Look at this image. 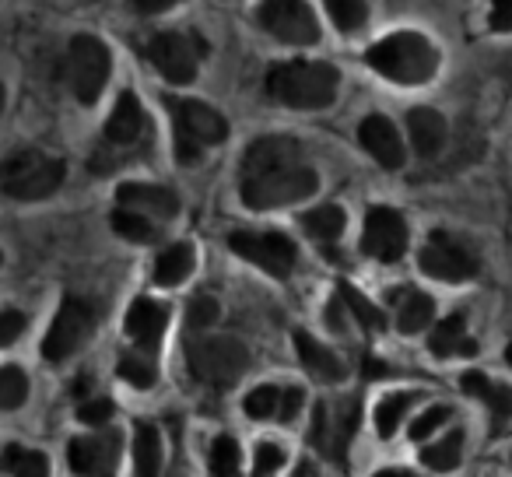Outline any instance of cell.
<instances>
[{
	"label": "cell",
	"instance_id": "cell-34",
	"mask_svg": "<svg viewBox=\"0 0 512 477\" xmlns=\"http://www.w3.org/2000/svg\"><path fill=\"white\" fill-rule=\"evenodd\" d=\"M334 18V25L341 32H358L365 22H369V4L365 0H323Z\"/></svg>",
	"mask_w": 512,
	"mask_h": 477
},
{
	"label": "cell",
	"instance_id": "cell-27",
	"mask_svg": "<svg viewBox=\"0 0 512 477\" xmlns=\"http://www.w3.org/2000/svg\"><path fill=\"white\" fill-rule=\"evenodd\" d=\"M344 221H348V214H344L337 204H323V207H313L309 214H302V228H306L313 239H320V243L341 239Z\"/></svg>",
	"mask_w": 512,
	"mask_h": 477
},
{
	"label": "cell",
	"instance_id": "cell-16",
	"mask_svg": "<svg viewBox=\"0 0 512 477\" xmlns=\"http://www.w3.org/2000/svg\"><path fill=\"white\" fill-rule=\"evenodd\" d=\"M148 134H151V123L144 106L137 102L134 92H123L106 120V141L113 148H137L141 141H148Z\"/></svg>",
	"mask_w": 512,
	"mask_h": 477
},
{
	"label": "cell",
	"instance_id": "cell-23",
	"mask_svg": "<svg viewBox=\"0 0 512 477\" xmlns=\"http://www.w3.org/2000/svg\"><path fill=\"white\" fill-rule=\"evenodd\" d=\"M428 348H432L435 355L449 358V355H474L477 344L467 337V320L456 313V316L442 320L439 327L432 330V337H428Z\"/></svg>",
	"mask_w": 512,
	"mask_h": 477
},
{
	"label": "cell",
	"instance_id": "cell-38",
	"mask_svg": "<svg viewBox=\"0 0 512 477\" xmlns=\"http://www.w3.org/2000/svg\"><path fill=\"white\" fill-rule=\"evenodd\" d=\"M281 467H285V449L274 446V442H260L253 460V477H274Z\"/></svg>",
	"mask_w": 512,
	"mask_h": 477
},
{
	"label": "cell",
	"instance_id": "cell-41",
	"mask_svg": "<svg viewBox=\"0 0 512 477\" xmlns=\"http://www.w3.org/2000/svg\"><path fill=\"white\" fill-rule=\"evenodd\" d=\"M22 330H25V316L18 313V309H4V316H0V344H4V348H11Z\"/></svg>",
	"mask_w": 512,
	"mask_h": 477
},
{
	"label": "cell",
	"instance_id": "cell-17",
	"mask_svg": "<svg viewBox=\"0 0 512 477\" xmlns=\"http://www.w3.org/2000/svg\"><path fill=\"white\" fill-rule=\"evenodd\" d=\"M358 141H362V148L369 151L383 169H400V165H404V144H400L397 127H393L386 116H379V113L365 116L362 127H358Z\"/></svg>",
	"mask_w": 512,
	"mask_h": 477
},
{
	"label": "cell",
	"instance_id": "cell-14",
	"mask_svg": "<svg viewBox=\"0 0 512 477\" xmlns=\"http://www.w3.org/2000/svg\"><path fill=\"white\" fill-rule=\"evenodd\" d=\"M92 323H95V316H92V309H88V302L64 299V306H60L57 320H53L50 334H46V341H43L46 362H64V358H71L74 351L81 348V341L88 337Z\"/></svg>",
	"mask_w": 512,
	"mask_h": 477
},
{
	"label": "cell",
	"instance_id": "cell-44",
	"mask_svg": "<svg viewBox=\"0 0 512 477\" xmlns=\"http://www.w3.org/2000/svg\"><path fill=\"white\" fill-rule=\"evenodd\" d=\"M491 32H512V0H491Z\"/></svg>",
	"mask_w": 512,
	"mask_h": 477
},
{
	"label": "cell",
	"instance_id": "cell-8",
	"mask_svg": "<svg viewBox=\"0 0 512 477\" xmlns=\"http://www.w3.org/2000/svg\"><path fill=\"white\" fill-rule=\"evenodd\" d=\"M204 39L197 32H162L148 43V60L155 71L172 85H190L197 78L200 57H204Z\"/></svg>",
	"mask_w": 512,
	"mask_h": 477
},
{
	"label": "cell",
	"instance_id": "cell-25",
	"mask_svg": "<svg viewBox=\"0 0 512 477\" xmlns=\"http://www.w3.org/2000/svg\"><path fill=\"white\" fill-rule=\"evenodd\" d=\"M134 467L137 477H158L162 470V435L148 421H137L134 428Z\"/></svg>",
	"mask_w": 512,
	"mask_h": 477
},
{
	"label": "cell",
	"instance_id": "cell-32",
	"mask_svg": "<svg viewBox=\"0 0 512 477\" xmlns=\"http://www.w3.org/2000/svg\"><path fill=\"white\" fill-rule=\"evenodd\" d=\"M211 477H242V453L232 435H218L211 446Z\"/></svg>",
	"mask_w": 512,
	"mask_h": 477
},
{
	"label": "cell",
	"instance_id": "cell-26",
	"mask_svg": "<svg viewBox=\"0 0 512 477\" xmlns=\"http://www.w3.org/2000/svg\"><path fill=\"white\" fill-rule=\"evenodd\" d=\"M435 316V302L421 292H404L397 306V330L400 334H421V330L432 323Z\"/></svg>",
	"mask_w": 512,
	"mask_h": 477
},
{
	"label": "cell",
	"instance_id": "cell-5",
	"mask_svg": "<svg viewBox=\"0 0 512 477\" xmlns=\"http://www.w3.org/2000/svg\"><path fill=\"white\" fill-rule=\"evenodd\" d=\"M169 113L176 123V155L179 162H197L200 151L221 144L228 137V123L218 109L197 99H169Z\"/></svg>",
	"mask_w": 512,
	"mask_h": 477
},
{
	"label": "cell",
	"instance_id": "cell-4",
	"mask_svg": "<svg viewBox=\"0 0 512 477\" xmlns=\"http://www.w3.org/2000/svg\"><path fill=\"white\" fill-rule=\"evenodd\" d=\"M186 365H190V376L200 379L204 386L228 390L249 369V351L235 337H200L186 351Z\"/></svg>",
	"mask_w": 512,
	"mask_h": 477
},
{
	"label": "cell",
	"instance_id": "cell-21",
	"mask_svg": "<svg viewBox=\"0 0 512 477\" xmlns=\"http://www.w3.org/2000/svg\"><path fill=\"white\" fill-rule=\"evenodd\" d=\"M460 386H463V393H467V397H477V400H484V404H488L491 418H495V428H502L505 421L512 418V390L491 383L484 372H474V369L463 372Z\"/></svg>",
	"mask_w": 512,
	"mask_h": 477
},
{
	"label": "cell",
	"instance_id": "cell-13",
	"mask_svg": "<svg viewBox=\"0 0 512 477\" xmlns=\"http://www.w3.org/2000/svg\"><path fill=\"white\" fill-rule=\"evenodd\" d=\"M418 267L435 281H470L477 274V260L463 250L456 239H449L446 232H432L428 235V243L421 246V257H418Z\"/></svg>",
	"mask_w": 512,
	"mask_h": 477
},
{
	"label": "cell",
	"instance_id": "cell-42",
	"mask_svg": "<svg viewBox=\"0 0 512 477\" xmlns=\"http://www.w3.org/2000/svg\"><path fill=\"white\" fill-rule=\"evenodd\" d=\"M109 418H113V400H88L78 411V421L85 425H106Z\"/></svg>",
	"mask_w": 512,
	"mask_h": 477
},
{
	"label": "cell",
	"instance_id": "cell-1",
	"mask_svg": "<svg viewBox=\"0 0 512 477\" xmlns=\"http://www.w3.org/2000/svg\"><path fill=\"white\" fill-rule=\"evenodd\" d=\"M320 190V176L309 165L306 151L292 137H260L242 155L239 197L253 211H274L309 200Z\"/></svg>",
	"mask_w": 512,
	"mask_h": 477
},
{
	"label": "cell",
	"instance_id": "cell-37",
	"mask_svg": "<svg viewBox=\"0 0 512 477\" xmlns=\"http://www.w3.org/2000/svg\"><path fill=\"white\" fill-rule=\"evenodd\" d=\"M120 376L127 379V383L141 386V390H148L151 383H155V362L151 358H141V355H123L120 362Z\"/></svg>",
	"mask_w": 512,
	"mask_h": 477
},
{
	"label": "cell",
	"instance_id": "cell-45",
	"mask_svg": "<svg viewBox=\"0 0 512 477\" xmlns=\"http://www.w3.org/2000/svg\"><path fill=\"white\" fill-rule=\"evenodd\" d=\"M134 4L137 15H162V11L176 8V4H183V0H130Z\"/></svg>",
	"mask_w": 512,
	"mask_h": 477
},
{
	"label": "cell",
	"instance_id": "cell-29",
	"mask_svg": "<svg viewBox=\"0 0 512 477\" xmlns=\"http://www.w3.org/2000/svg\"><path fill=\"white\" fill-rule=\"evenodd\" d=\"M113 228H116V235H123V239H130V243H155V239H158L155 218L130 211V207H116V211H113Z\"/></svg>",
	"mask_w": 512,
	"mask_h": 477
},
{
	"label": "cell",
	"instance_id": "cell-40",
	"mask_svg": "<svg viewBox=\"0 0 512 477\" xmlns=\"http://www.w3.org/2000/svg\"><path fill=\"white\" fill-rule=\"evenodd\" d=\"M449 407H442V404H435V407H428L425 414H418V418H414V425H411V439L414 442H425L428 435L435 432V428H442L449 421Z\"/></svg>",
	"mask_w": 512,
	"mask_h": 477
},
{
	"label": "cell",
	"instance_id": "cell-11",
	"mask_svg": "<svg viewBox=\"0 0 512 477\" xmlns=\"http://www.w3.org/2000/svg\"><path fill=\"white\" fill-rule=\"evenodd\" d=\"M358 428V400H337V407L316 404L313 414V446L327 453L330 460H344L348 456V442Z\"/></svg>",
	"mask_w": 512,
	"mask_h": 477
},
{
	"label": "cell",
	"instance_id": "cell-20",
	"mask_svg": "<svg viewBox=\"0 0 512 477\" xmlns=\"http://www.w3.org/2000/svg\"><path fill=\"white\" fill-rule=\"evenodd\" d=\"M407 134H411V144L421 158H435L446 144V120L428 106L411 109L407 113Z\"/></svg>",
	"mask_w": 512,
	"mask_h": 477
},
{
	"label": "cell",
	"instance_id": "cell-10",
	"mask_svg": "<svg viewBox=\"0 0 512 477\" xmlns=\"http://www.w3.org/2000/svg\"><path fill=\"white\" fill-rule=\"evenodd\" d=\"M228 246H232L235 257L249 260L260 271L274 274V278H288L299 260L295 243L281 232H232L228 235Z\"/></svg>",
	"mask_w": 512,
	"mask_h": 477
},
{
	"label": "cell",
	"instance_id": "cell-43",
	"mask_svg": "<svg viewBox=\"0 0 512 477\" xmlns=\"http://www.w3.org/2000/svg\"><path fill=\"white\" fill-rule=\"evenodd\" d=\"M302 404H306V393H302L299 386H288V390H281V407H278V418H281V421H292L295 414L302 411Z\"/></svg>",
	"mask_w": 512,
	"mask_h": 477
},
{
	"label": "cell",
	"instance_id": "cell-2",
	"mask_svg": "<svg viewBox=\"0 0 512 477\" xmlns=\"http://www.w3.org/2000/svg\"><path fill=\"white\" fill-rule=\"evenodd\" d=\"M365 64L397 85H425L439 71V50L421 32H393L365 53Z\"/></svg>",
	"mask_w": 512,
	"mask_h": 477
},
{
	"label": "cell",
	"instance_id": "cell-15",
	"mask_svg": "<svg viewBox=\"0 0 512 477\" xmlns=\"http://www.w3.org/2000/svg\"><path fill=\"white\" fill-rule=\"evenodd\" d=\"M67 460L78 477H113L116 460H120V439L116 435H88V439H71Z\"/></svg>",
	"mask_w": 512,
	"mask_h": 477
},
{
	"label": "cell",
	"instance_id": "cell-33",
	"mask_svg": "<svg viewBox=\"0 0 512 477\" xmlns=\"http://www.w3.org/2000/svg\"><path fill=\"white\" fill-rule=\"evenodd\" d=\"M460 456H463V432H453L442 442H435V446L421 449V463L428 470H453L460 463Z\"/></svg>",
	"mask_w": 512,
	"mask_h": 477
},
{
	"label": "cell",
	"instance_id": "cell-36",
	"mask_svg": "<svg viewBox=\"0 0 512 477\" xmlns=\"http://www.w3.org/2000/svg\"><path fill=\"white\" fill-rule=\"evenodd\" d=\"M278 407H281V390H278V386H256V390L242 400V411H246L253 421L278 418Z\"/></svg>",
	"mask_w": 512,
	"mask_h": 477
},
{
	"label": "cell",
	"instance_id": "cell-9",
	"mask_svg": "<svg viewBox=\"0 0 512 477\" xmlns=\"http://www.w3.org/2000/svg\"><path fill=\"white\" fill-rule=\"evenodd\" d=\"M67 78L78 95V102L95 106L109 81V50L102 39L95 36H74L71 50H67Z\"/></svg>",
	"mask_w": 512,
	"mask_h": 477
},
{
	"label": "cell",
	"instance_id": "cell-47",
	"mask_svg": "<svg viewBox=\"0 0 512 477\" xmlns=\"http://www.w3.org/2000/svg\"><path fill=\"white\" fill-rule=\"evenodd\" d=\"M505 362L512 365V344H509V348H505Z\"/></svg>",
	"mask_w": 512,
	"mask_h": 477
},
{
	"label": "cell",
	"instance_id": "cell-6",
	"mask_svg": "<svg viewBox=\"0 0 512 477\" xmlns=\"http://www.w3.org/2000/svg\"><path fill=\"white\" fill-rule=\"evenodd\" d=\"M67 169L60 158H50L36 148H22L4 162V193L11 200H46L60 190Z\"/></svg>",
	"mask_w": 512,
	"mask_h": 477
},
{
	"label": "cell",
	"instance_id": "cell-35",
	"mask_svg": "<svg viewBox=\"0 0 512 477\" xmlns=\"http://www.w3.org/2000/svg\"><path fill=\"white\" fill-rule=\"evenodd\" d=\"M29 400V379L18 365H4L0 369V407L4 411H15Z\"/></svg>",
	"mask_w": 512,
	"mask_h": 477
},
{
	"label": "cell",
	"instance_id": "cell-22",
	"mask_svg": "<svg viewBox=\"0 0 512 477\" xmlns=\"http://www.w3.org/2000/svg\"><path fill=\"white\" fill-rule=\"evenodd\" d=\"M295 351H299V362L306 365L316 379L337 383V379H344V372H348L341 358H337L327 344H320L316 337H309L306 330H299V334H295Z\"/></svg>",
	"mask_w": 512,
	"mask_h": 477
},
{
	"label": "cell",
	"instance_id": "cell-28",
	"mask_svg": "<svg viewBox=\"0 0 512 477\" xmlns=\"http://www.w3.org/2000/svg\"><path fill=\"white\" fill-rule=\"evenodd\" d=\"M411 404H414V393H404V390L386 393L376 404V432L383 435V439H390L400 428V421H404V414L411 411Z\"/></svg>",
	"mask_w": 512,
	"mask_h": 477
},
{
	"label": "cell",
	"instance_id": "cell-30",
	"mask_svg": "<svg viewBox=\"0 0 512 477\" xmlns=\"http://www.w3.org/2000/svg\"><path fill=\"white\" fill-rule=\"evenodd\" d=\"M4 470L11 477H50V460L36 449L8 446L4 449Z\"/></svg>",
	"mask_w": 512,
	"mask_h": 477
},
{
	"label": "cell",
	"instance_id": "cell-7",
	"mask_svg": "<svg viewBox=\"0 0 512 477\" xmlns=\"http://www.w3.org/2000/svg\"><path fill=\"white\" fill-rule=\"evenodd\" d=\"M256 22L267 36L288 46H313L320 43V22L306 0H264L256 8Z\"/></svg>",
	"mask_w": 512,
	"mask_h": 477
},
{
	"label": "cell",
	"instance_id": "cell-39",
	"mask_svg": "<svg viewBox=\"0 0 512 477\" xmlns=\"http://www.w3.org/2000/svg\"><path fill=\"white\" fill-rule=\"evenodd\" d=\"M218 316H221L218 302H214L211 295H197V299L190 302L186 323H190V330H207L211 323H218Z\"/></svg>",
	"mask_w": 512,
	"mask_h": 477
},
{
	"label": "cell",
	"instance_id": "cell-12",
	"mask_svg": "<svg viewBox=\"0 0 512 477\" xmlns=\"http://www.w3.org/2000/svg\"><path fill=\"white\" fill-rule=\"evenodd\" d=\"M407 250V221L393 207H372L365 214L362 253L379 264H397Z\"/></svg>",
	"mask_w": 512,
	"mask_h": 477
},
{
	"label": "cell",
	"instance_id": "cell-46",
	"mask_svg": "<svg viewBox=\"0 0 512 477\" xmlns=\"http://www.w3.org/2000/svg\"><path fill=\"white\" fill-rule=\"evenodd\" d=\"M372 477H414L411 470H400V467H386V470H379V474H372Z\"/></svg>",
	"mask_w": 512,
	"mask_h": 477
},
{
	"label": "cell",
	"instance_id": "cell-3",
	"mask_svg": "<svg viewBox=\"0 0 512 477\" xmlns=\"http://www.w3.org/2000/svg\"><path fill=\"white\" fill-rule=\"evenodd\" d=\"M337 85H341V78L334 67L309 64V60L278 64L267 74V95L292 109H327L337 99Z\"/></svg>",
	"mask_w": 512,
	"mask_h": 477
},
{
	"label": "cell",
	"instance_id": "cell-18",
	"mask_svg": "<svg viewBox=\"0 0 512 477\" xmlns=\"http://www.w3.org/2000/svg\"><path fill=\"white\" fill-rule=\"evenodd\" d=\"M120 207H130L137 214H148V218H176L179 211V197L165 186H151V183H123L116 190Z\"/></svg>",
	"mask_w": 512,
	"mask_h": 477
},
{
	"label": "cell",
	"instance_id": "cell-19",
	"mask_svg": "<svg viewBox=\"0 0 512 477\" xmlns=\"http://www.w3.org/2000/svg\"><path fill=\"white\" fill-rule=\"evenodd\" d=\"M165 323H169L165 306H158L151 299H137L127 313V337L134 344H141V348H155L165 334Z\"/></svg>",
	"mask_w": 512,
	"mask_h": 477
},
{
	"label": "cell",
	"instance_id": "cell-24",
	"mask_svg": "<svg viewBox=\"0 0 512 477\" xmlns=\"http://www.w3.org/2000/svg\"><path fill=\"white\" fill-rule=\"evenodd\" d=\"M193 274V246L190 243H172L169 250L158 253L155 260V285L176 288Z\"/></svg>",
	"mask_w": 512,
	"mask_h": 477
},
{
	"label": "cell",
	"instance_id": "cell-31",
	"mask_svg": "<svg viewBox=\"0 0 512 477\" xmlns=\"http://www.w3.org/2000/svg\"><path fill=\"white\" fill-rule=\"evenodd\" d=\"M337 295H341L344 306H348V313L355 316V320L362 323L365 330H383V327H386V316L379 313V309L372 306V302L365 299V295L358 292L355 285H348V281H341V285H337Z\"/></svg>",
	"mask_w": 512,
	"mask_h": 477
}]
</instances>
